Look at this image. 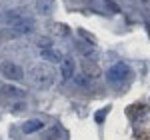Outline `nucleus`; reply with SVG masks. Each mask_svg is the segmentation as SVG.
I'll return each mask as SVG.
<instances>
[{
    "label": "nucleus",
    "mask_w": 150,
    "mask_h": 140,
    "mask_svg": "<svg viewBox=\"0 0 150 140\" xmlns=\"http://www.w3.org/2000/svg\"><path fill=\"white\" fill-rule=\"evenodd\" d=\"M56 80V72L50 64H34L30 68V82L40 90H48Z\"/></svg>",
    "instance_id": "obj_1"
},
{
    "label": "nucleus",
    "mask_w": 150,
    "mask_h": 140,
    "mask_svg": "<svg viewBox=\"0 0 150 140\" xmlns=\"http://www.w3.org/2000/svg\"><path fill=\"white\" fill-rule=\"evenodd\" d=\"M34 30V22L30 18H26L22 22H18L16 26H10L8 30H2L0 32V38H14V36H24V34H30Z\"/></svg>",
    "instance_id": "obj_2"
},
{
    "label": "nucleus",
    "mask_w": 150,
    "mask_h": 140,
    "mask_svg": "<svg viewBox=\"0 0 150 140\" xmlns=\"http://www.w3.org/2000/svg\"><path fill=\"white\" fill-rule=\"evenodd\" d=\"M128 74H130L128 64L118 62V64H114V66H110V70L106 72V78H108L110 84H122V82L128 78Z\"/></svg>",
    "instance_id": "obj_3"
},
{
    "label": "nucleus",
    "mask_w": 150,
    "mask_h": 140,
    "mask_svg": "<svg viewBox=\"0 0 150 140\" xmlns=\"http://www.w3.org/2000/svg\"><path fill=\"white\" fill-rule=\"evenodd\" d=\"M0 72H2L4 78L14 80V82H20L24 78V70L18 64H14V62H2L0 64Z\"/></svg>",
    "instance_id": "obj_4"
},
{
    "label": "nucleus",
    "mask_w": 150,
    "mask_h": 140,
    "mask_svg": "<svg viewBox=\"0 0 150 140\" xmlns=\"http://www.w3.org/2000/svg\"><path fill=\"white\" fill-rule=\"evenodd\" d=\"M74 70H76V62L72 58H64L60 62V74H62V80L64 82L74 76Z\"/></svg>",
    "instance_id": "obj_5"
},
{
    "label": "nucleus",
    "mask_w": 150,
    "mask_h": 140,
    "mask_svg": "<svg viewBox=\"0 0 150 140\" xmlns=\"http://www.w3.org/2000/svg\"><path fill=\"white\" fill-rule=\"evenodd\" d=\"M2 18H4V22L8 24V26H16L18 22L26 20V16H24L22 10H6L2 14Z\"/></svg>",
    "instance_id": "obj_6"
},
{
    "label": "nucleus",
    "mask_w": 150,
    "mask_h": 140,
    "mask_svg": "<svg viewBox=\"0 0 150 140\" xmlns=\"http://www.w3.org/2000/svg\"><path fill=\"white\" fill-rule=\"evenodd\" d=\"M0 94L2 96H8V98H24L26 92L22 88H16L12 84H0Z\"/></svg>",
    "instance_id": "obj_7"
},
{
    "label": "nucleus",
    "mask_w": 150,
    "mask_h": 140,
    "mask_svg": "<svg viewBox=\"0 0 150 140\" xmlns=\"http://www.w3.org/2000/svg\"><path fill=\"white\" fill-rule=\"evenodd\" d=\"M42 58L48 60V62H52V64H60L62 60H64V54L58 50V48H44L42 50Z\"/></svg>",
    "instance_id": "obj_8"
},
{
    "label": "nucleus",
    "mask_w": 150,
    "mask_h": 140,
    "mask_svg": "<svg viewBox=\"0 0 150 140\" xmlns=\"http://www.w3.org/2000/svg\"><path fill=\"white\" fill-rule=\"evenodd\" d=\"M44 128V122L42 120H26L22 124V132L24 134H32V132H38V130H42Z\"/></svg>",
    "instance_id": "obj_9"
},
{
    "label": "nucleus",
    "mask_w": 150,
    "mask_h": 140,
    "mask_svg": "<svg viewBox=\"0 0 150 140\" xmlns=\"http://www.w3.org/2000/svg\"><path fill=\"white\" fill-rule=\"evenodd\" d=\"M82 70H84L82 74H86V76H88V78H92V80L100 76V68H98L96 64H92L90 60H84V62H82Z\"/></svg>",
    "instance_id": "obj_10"
},
{
    "label": "nucleus",
    "mask_w": 150,
    "mask_h": 140,
    "mask_svg": "<svg viewBox=\"0 0 150 140\" xmlns=\"http://www.w3.org/2000/svg\"><path fill=\"white\" fill-rule=\"evenodd\" d=\"M74 82H76V84H78L80 88H86V90H88V88L92 86V78H88V76H86V74H82V72L74 76Z\"/></svg>",
    "instance_id": "obj_11"
},
{
    "label": "nucleus",
    "mask_w": 150,
    "mask_h": 140,
    "mask_svg": "<svg viewBox=\"0 0 150 140\" xmlns=\"http://www.w3.org/2000/svg\"><path fill=\"white\" fill-rule=\"evenodd\" d=\"M58 134H60V128H58V126H54V128H50V130H46V132H44V138H46V140H56Z\"/></svg>",
    "instance_id": "obj_12"
},
{
    "label": "nucleus",
    "mask_w": 150,
    "mask_h": 140,
    "mask_svg": "<svg viewBox=\"0 0 150 140\" xmlns=\"http://www.w3.org/2000/svg\"><path fill=\"white\" fill-rule=\"evenodd\" d=\"M36 8H38L40 14H48V10H50V0H40Z\"/></svg>",
    "instance_id": "obj_13"
},
{
    "label": "nucleus",
    "mask_w": 150,
    "mask_h": 140,
    "mask_svg": "<svg viewBox=\"0 0 150 140\" xmlns=\"http://www.w3.org/2000/svg\"><path fill=\"white\" fill-rule=\"evenodd\" d=\"M108 110H110V108H102V110H96V114H94V120H96L98 124H102L104 118H106V114H108Z\"/></svg>",
    "instance_id": "obj_14"
},
{
    "label": "nucleus",
    "mask_w": 150,
    "mask_h": 140,
    "mask_svg": "<svg viewBox=\"0 0 150 140\" xmlns=\"http://www.w3.org/2000/svg\"><path fill=\"white\" fill-rule=\"evenodd\" d=\"M104 6H106L110 12H114V14H118V12H120V6L116 4L114 0H104Z\"/></svg>",
    "instance_id": "obj_15"
},
{
    "label": "nucleus",
    "mask_w": 150,
    "mask_h": 140,
    "mask_svg": "<svg viewBox=\"0 0 150 140\" xmlns=\"http://www.w3.org/2000/svg\"><path fill=\"white\" fill-rule=\"evenodd\" d=\"M36 42H38V46H42V50H44V48H52V40L46 38V36H40Z\"/></svg>",
    "instance_id": "obj_16"
},
{
    "label": "nucleus",
    "mask_w": 150,
    "mask_h": 140,
    "mask_svg": "<svg viewBox=\"0 0 150 140\" xmlns=\"http://www.w3.org/2000/svg\"><path fill=\"white\" fill-rule=\"evenodd\" d=\"M56 30H58V34H68L70 32L68 26H56Z\"/></svg>",
    "instance_id": "obj_17"
},
{
    "label": "nucleus",
    "mask_w": 150,
    "mask_h": 140,
    "mask_svg": "<svg viewBox=\"0 0 150 140\" xmlns=\"http://www.w3.org/2000/svg\"><path fill=\"white\" fill-rule=\"evenodd\" d=\"M138 2H144V0H138Z\"/></svg>",
    "instance_id": "obj_18"
}]
</instances>
